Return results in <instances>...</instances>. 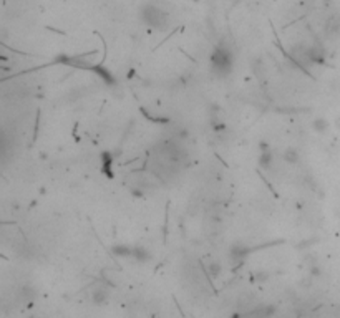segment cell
Returning a JSON list of instances; mask_svg holds the SVG:
<instances>
[{"label": "cell", "instance_id": "obj_1", "mask_svg": "<svg viewBox=\"0 0 340 318\" xmlns=\"http://www.w3.org/2000/svg\"><path fill=\"white\" fill-rule=\"evenodd\" d=\"M236 55L231 46L226 44H219L212 48L209 55V68L216 78H227L234 72Z\"/></svg>", "mask_w": 340, "mask_h": 318}, {"label": "cell", "instance_id": "obj_2", "mask_svg": "<svg viewBox=\"0 0 340 318\" xmlns=\"http://www.w3.org/2000/svg\"><path fill=\"white\" fill-rule=\"evenodd\" d=\"M141 20L143 24H146L151 28L156 30H166L169 26V14L163 7H159L158 4H146L141 7Z\"/></svg>", "mask_w": 340, "mask_h": 318}, {"label": "cell", "instance_id": "obj_3", "mask_svg": "<svg viewBox=\"0 0 340 318\" xmlns=\"http://www.w3.org/2000/svg\"><path fill=\"white\" fill-rule=\"evenodd\" d=\"M257 164L262 171H270L275 164V154L274 150L269 146V142L261 141L259 144V156H257Z\"/></svg>", "mask_w": 340, "mask_h": 318}, {"label": "cell", "instance_id": "obj_4", "mask_svg": "<svg viewBox=\"0 0 340 318\" xmlns=\"http://www.w3.org/2000/svg\"><path fill=\"white\" fill-rule=\"evenodd\" d=\"M111 288L108 284L105 282V280H98L97 284L93 285L92 288V294H90V296H92V302L95 305L102 306V305H106L110 300V295H111Z\"/></svg>", "mask_w": 340, "mask_h": 318}, {"label": "cell", "instance_id": "obj_5", "mask_svg": "<svg viewBox=\"0 0 340 318\" xmlns=\"http://www.w3.org/2000/svg\"><path fill=\"white\" fill-rule=\"evenodd\" d=\"M249 254H251V248H249L247 246H244V244H234L231 248H229V260L237 265V264H242L246 258L249 257Z\"/></svg>", "mask_w": 340, "mask_h": 318}, {"label": "cell", "instance_id": "obj_6", "mask_svg": "<svg viewBox=\"0 0 340 318\" xmlns=\"http://www.w3.org/2000/svg\"><path fill=\"white\" fill-rule=\"evenodd\" d=\"M275 308L274 305L270 304H262V305H257L254 306V308L247 314V318H272L275 315Z\"/></svg>", "mask_w": 340, "mask_h": 318}, {"label": "cell", "instance_id": "obj_7", "mask_svg": "<svg viewBox=\"0 0 340 318\" xmlns=\"http://www.w3.org/2000/svg\"><path fill=\"white\" fill-rule=\"evenodd\" d=\"M203 268L206 275L211 278V280H217L222 275V264L219 260H216V258H208L204 264H203Z\"/></svg>", "mask_w": 340, "mask_h": 318}, {"label": "cell", "instance_id": "obj_8", "mask_svg": "<svg viewBox=\"0 0 340 318\" xmlns=\"http://www.w3.org/2000/svg\"><path fill=\"white\" fill-rule=\"evenodd\" d=\"M133 260L136 264H150L153 260V252L145 246H133Z\"/></svg>", "mask_w": 340, "mask_h": 318}, {"label": "cell", "instance_id": "obj_9", "mask_svg": "<svg viewBox=\"0 0 340 318\" xmlns=\"http://www.w3.org/2000/svg\"><path fill=\"white\" fill-rule=\"evenodd\" d=\"M100 162H102V174L106 176L108 179H113L115 174H113V164H115V158L111 154L110 151H105L102 152V156H100Z\"/></svg>", "mask_w": 340, "mask_h": 318}, {"label": "cell", "instance_id": "obj_10", "mask_svg": "<svg viewBox=\"0 0 340 318\" xmlns=\"http://www.w3.org/2000/svg\"><path fill=\"white\" fill-rule=\"evenodd\" d=\"M111 254L118 258H131L133 257V246L131 244H115L111 247Z\"/></svg>", "mask_w": 340, "mask_h": 318}, {"label": "cell", "instance_id": "obj_11", "mask_svg": "<svg viewBox=\"0 0 340 318\" xmlns=\"http://www.w3.org/2000/svg\"><path fill=\"white\" fill-rule=\"evenodd\" d=\"M282 161L290 164V166H294V164H297V162L300 161V151L297 150L295 146L285 148V150L282 151Z\"/></svg>", "mask_w": 340, "mask_h": 318}, {"label": "cell", "instance_id": "obj_12", "mask_svg": "<svg viewBox=\"0 0 340 318\" xmlns=\"http://www.w3.org/2000/svg\"><path fill=\"white\" fill-rule=\"evenodd\" d=\"M328 128H330V123H328L325 118H322V116H318V118L312 121V130H314L317 134H325Z\"/></svg>", "mask_w": 340, "mask_h": 318}, {"label": "cell", "instance_id": "obj_13", "mask_svg": "<svg viewBox=\"0 0 340 318\" xmlns=\"http://www.w3.org/2000/svg\"><path fill=\"white\" fill-rule=\"evenodd\" d=\"M130 196L133 199H145L146 198V189L140 184H135L130 188Z\"/></svg>", "mask_w": 340, "mask_h": 318}]
</instances>
